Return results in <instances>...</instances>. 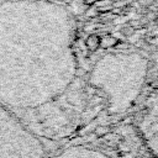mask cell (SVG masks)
Listing matches in <instances>:
<instances>
[{"label":"cell","mask_w":158,"mask_h":158,"mask_svg":"<svg viewBox=\"0 0 158 158\" xmlns=\"http://www.w3.org/2000/svg\"><path fill=\"white\" fill-rule=\"evenodd\" d=\"M74 60L63 7L46 0L0 1V101L32 109L70 83Z\"/></svg>","instance_id":"1"},{"label":"cell","mask_w":158,"mask_h":158,"mask_svg":"<svg viewBox=\"0 0 158 158\" xmlns=\"http://www.w3.org/2000/svg\"><path fill=\"white\" fill-rule=\"evenodd\" d=\"M0 158H44L41 141L0 101Z\"/></svg>","instance_id":"2"},{"label":"cell","mask_w":158,"mask_h":158,"mask_svg":"<svg viewBox=\"0 0 158 158\" xmlns=\"http://www.w3.org/2000/svg\"><path fill=\"white\" fill-rule=\"evenodd\" d=\"M85 47L88 48L89 52H96L100 48V43H101V36L99 35H89L85 38Z\"/></svg>","instance_id":"3"},{"label":"cell","mask_w":158,"mask_h":158,"mask_svg":"<svg viewBox=\"0 0 158 158\" xmlns=\"http://www.w3.org/2000/svg\"><path fill=\"white\" fill-rule=\"evenodd\" d=\"M118 38L109 35V36H104L101 37V43H100V47L107 49V48H111V47H116V44H118Z\"/></svg>","instance_id":"4"},{"label":"cell","mask_w":158,"mask_h":158,"mask_svg":"<svg viewBox=\"0 0 158 158\" xmlns=\"http://www.w3.org/2000/svg\"><path fill=\"white\" fill-rule=\"evenodd\" d=\"M109 132H110V128H109L107 126H102V125H100V126H98V127L95 128V135L99 136V137H102V136L107 135Z\"/></svg>","instance_id":"5"},{"label":"cell","mask_w":158,"mask_h":158,"mask_svg":"<svg viewBox=\"0 0 158 158\" xmlns=\"http://www.w3.org/2000/svg\"><path fill=\"white\" fill-rule=\"evenodd\" d=\"M135 31L136 30H135V27L132 25H127V26H125V27L121 28V33L123 36H132L135 33Z\"/></svg>","instance_id":"6"}]
</instances>
